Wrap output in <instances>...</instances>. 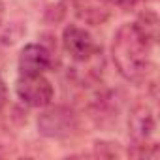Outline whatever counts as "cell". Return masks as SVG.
<instances>
[{
    "mask_svg": "<svg viewBox=\"0 0 160 160\" xmlns=\"http://www.w3.org/2000/svg\"><path fill=\"white\" fill-rule=\"evenodd\" d=\"M111 58L117 72L132 83H143L151 72V45L138 34L132 23L117 28L111 42Z\"/></svg>",
    "mask_w": 160,
    "mask_h": 160,
    "instance_id": "obj_1",
    "label": "cell"
},
{
    "mask_svg": "<svg viewBox=\"0 0 160 160\" xmlns=\"http://www.w3.org/2000/svg\"><path fill=\"white\" fill-rule=\"evenodd\" d=\"M77 130V117L66 106H47L38 117V132L51 139H62Z\"/></svg>",
    "mask_w": 160,
    "mask_h": 160,
    "instance_id": "obj_2",
    "label": "cell"
},
{
    "mask_svg": "<svg viewBox=\"0 0 160 160\" xmlns=\"http://www.w3.org/2000/svg\"><path fill=\"white\" fill-rule=\"evenodd\" d=\"M62 47L75 62H91L96 55L102 53L92 34L77 25H68L62 30Z\"/></svg>",
    "mask_w": 160,
    "mask_h": 160,
    "instance_id": "obj_3",
    "label": "cell"
},
{
    "mask_svg": "<svg viewBox=\"0 0 160 160\" xmlns=\"http://www.w3.org/2000/svg\"><path fill=\"white\" fill-rule=\"evenodd\" d=\"M15 92L28 108H47L53 102L55 91L51 81L43 75H19L15 81Z\"/></svg>",
    "mask_w": 160,
    "mask_h": 160,
    "instance_id": "obj_4",
    "label": "cell"
},
{
    "mask_svg": "<svg viewBox=\"0 0 160 160\" xmlns=\"http://www.w3.org/2000/svg\"><path fill=\"white\" fill-rule=\"evenodd\" d=\"M51 66V53L42 43H27L17 58L19 75H40Z\"/></svg>",
    "mask_w": 160,
    "mask_h": 160,
    "instance_id": "obj_5",
    "label": "cell"
},
{
    "mask_svg": "<svg viewBox=\"0 0 160 160\" xmlns=\"http://www.w3.org/2000/svg\"><path fill=\"white\" fill-rule=\"evenodd\" d=\"M154 132V115L147 106H136L128 117V136L138 143H149L151 136Z\"/></svg>",
    "mask_w": 160,
    "mask_h": 160,
    "instance_id": "obj_6",
    "label": "cell"
},
{
    "mask_svg": "<svg viewBox=\"0 0 160 160\" xmlns=\"http://www.w3.org/2000/svg\"><path fill=\"white\" fill-rule=\"evenodd\" d=\"M75 15L87 25H102L109 19V10L106 0H70Z\"/></svg>",
    "mask_w": 160,
    "mask_h": 160,
    "instance_id": "obj_7",
    "label": "cell"
},
{
    "mask_svg": "<svg viewBox=\"0 0 160 160\" xmlns=\"http://www.w3.org/2000/svg\"><path fill=\"white\" fill-rule=\"evenodd\" d=\"M138 34L152 47L158 42V15L154 10H145L138 15V19L132 23Z\"/></svg>",
    "mask_w": 160,
    "mask_h": 160,
    "instance_id": "obj_8",
    "label": "cell"
},
{
    "mask_svg": "<svg viewBox=\"0 0 160 160\" xmlns=\"http://www.w3.org/2000/svg\"><path fill=\"white\" fill-rule=\"evenodd\" d=\"M128 156L134 158H156L158 156V147L156 143H138L128 149Z\"/></svg>",
    "mask_w": 160,
    "mask_h": 160,
    "instance_id": "obj_9",
    "label": "cell"
},
{
    "mask_svg": "<svg viewBox=\"0 0 160 160\" xmlns=\"http://www.w3.org/2000/svg\"><path fill=\"white\" fill-rule=\"evenodd\" d=\"M109 6H115V8H121V10H130L134 6H138L141 0H106Z\"/></svg>",
    "mask_w": 160,
    "mask_h": 160,
    "instance_id": "obj_10",
    "label": "cell"
},
{
    "mask_svg": "<svg viewBox=\"0 0 160 160\" xmlns=\"http://www.w3.org/2000/svg\"><path fill=\"white\" fill-rule=\"evenodd\" d=\"M4 102H6V85H4L2 79H0V108L4 106Z\"/></svg>",
    "mask_w": 160,
    "mask_h": 160,
    "instance_id": "obj_11",
    "label": "cell"
},
{
    "mask_svg": "<svg viewBox=\"0 0 160 160\" xmlns=\"http://www.w3.org/2000/svg\"><path fill=\"white\" fill-rule=\"evenodd\" d=\"M4 15H6V6H4L2 0H0V25H2V21H4Z\"/></svg>",
    "mask_w": 160,
    "mask_h": 160,
    "instance_id": "obj_12",
    "label": "cell"
}]
</instances>
